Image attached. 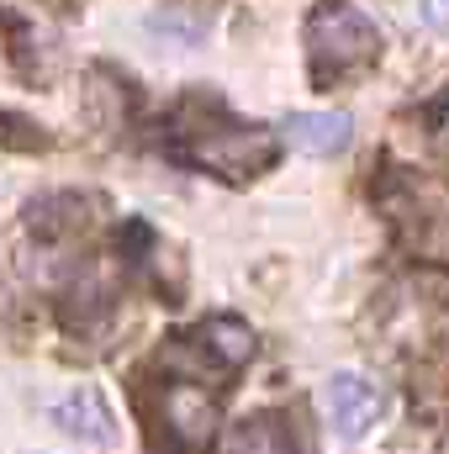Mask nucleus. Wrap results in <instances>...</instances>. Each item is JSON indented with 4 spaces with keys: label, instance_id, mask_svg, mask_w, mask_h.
I'll return each instance as SVG.
<instances>
[{
    "label": "nucleus",
    "instance_id": "7ed1b4c3",
    "mask_svg": "<svg viewBox=\"0 0 449 454\" xmlns=\"http://www.w3.org/2000/svg\"><path fill=\"white\" fill-rule=\"evenodd\" d=\"M164 428L185 454H207L223 428V407L201 386H169L164 391Z\"/></svg>",
    "mask_w": 449,
    "mask_h": 454
},
{
    "label": "nucleus",
    "instance_id": "20e7f679",
    "mask_svg": "<svg viewBox=\"0 0 449 454\" xmlns=\"http://www.w3.org/2000/svg\"><path fill=\"white\" fill-rule=\"evenodd\" d=\"M323 412H328V428H334L338 439H365L370 428H375V418L386 412V396L365 380V375H328V386H323Z\"/></svg>",
    "mask_w": 449,
    "mask_h": 454
},
{
    "label": "nucleus",
    "instance_id": "9d476101",
    "mask_svg": "<svg viewBox=\"0 0 449 454\" xmlns=\"http://www.w3.org/2000/svg\"><path fill=\"white\" fill-rule=\"evenodd\" d=\"M423 21H429L439 37H449V0H423Z\"/></svg>",
    "mask_w": 449,
    "mask_h": 454
},
{
    "label": "nucleus",
    "instance_id": "1a4fd4ad",
    "mask_svg": "<svg viewBox=\"0 0 449 454\" xmlns=\"http://www.w3.org/2000/svg\"><path fill=\"white\" fill-rule=\"evenodd\" d=\"M232 454H302V450H296V434L280 412H259V418L232 428Z\"/></svg>",
    "mask_w": 449,
    "mask_h": 454
},
{
    "label": "nucleus",
    "instance_id": "0eeeda50",
    "mask_svg": "<svg viewBox=\"0 0 449 454\" xmlns=\"http://www.w3.org/2000/svg\"><path fill=\"white\" fill-rule=\"evenodd\" d=\"M48 412H53L59 428H69V434L85 439V444H112L116 439L112 412H106V402H101L96 391H69V396H59Z\"/></svg>",
    "mask_w": 449,
    "mask_h": 454
},
{
    "label": "nucleus",
    "instance_id": "423d86ee",
    "mask_svg": "<svg viewBox=\"0 0 449 454\" xmlns=\"http://www.w3.org/2000/svg\"><path fill=\"white\" fill-rule=\"evenodd\" d=\"M286 137H291V148L328 159V153H343L349 148L354 116L349 112H291L286 116Z\"/></svg>",
    "mask_w": 449,
    "mask_h": 454
},
{
    "label": "nucleus",
    "instance_id": "39448f33",
    "mask_svg": "<svg viewBox=\"0 0 449 454\" xmlns=\"http://www.w3.org/2000/svg\"><path fill=\"white\" fill-rule=\"evenodd\" d=\"M407 201H413V212H402V217H413V248L449 259V191L445 185H407Z\"/></svg>",
    "mask_w": 449,
    "mask_h": 454
},
{
    "label": "nucleus",
    "instance_id": "f257e3e1",
    "mask_svg": "<svg viewBox=\"0 0 449 454\" xmlns=\"http://www.w3.org/2000/svg\"><path fill=\"white\" fill-rule=\"evenodd\" d=\"M280 153L275 132L259 121H232V116H212V121H191L185 127V159L207 164L227 180H254L259 169H270Z\"/></svg>",
    "mask_w": 449,
    "mask_h": 454
},
{
    "label": "nucleus",
    "instance_id": "f03ea898",
    "mask_svg": "<svg viewBox=\"0 0 449 454\" xmlns=\"http://www.w3.org/2000/svg\"><path fill=\"white\" fill-rule=\"evenodd\" d=\"M307 53L318 74H349L381 53V27L349 0H318L307 16Z\"/></svg>",
    "mask_w": 449,
    "mask_h": 454
},
{
    "label": "nucleus",
    "instance_id": "6e6552de",
    "mask_svg": "<svg viewBox=\"0 0 449 454\" xmlns=\"http://www.w3.org/2000/svg\"><path fill=\"white\" fill-rule=\"evenodd\" d=\"M196 348H201L223 375H232V370H243V364L254 359V333H248L238 317H207V323L196 328Z\"/></svg>",
    "mask_w": 449,
    "mask_h": 454
}]
</instances>
